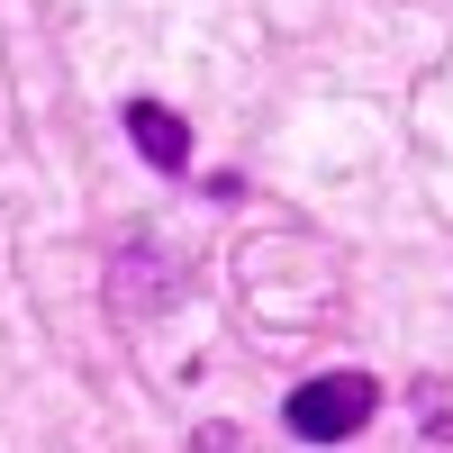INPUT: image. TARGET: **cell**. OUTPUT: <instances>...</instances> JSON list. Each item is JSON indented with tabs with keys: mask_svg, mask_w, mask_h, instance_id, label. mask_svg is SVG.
<instances>
[{
	"mask_svg": "<svg viewBox=\"0 0 453 453\" xmlns=\"http://www.w3.org/2000/svg\"><path fill=\"white\" fill-rule=\"evenodd\" d=\"M181 290H191V281H181V263L164 245H119V254H109V309H119V318H164Z\"/></svg>",
	"mask_w": 453,
	"mask_h": 453,
	"instance_id": "2",
	"label": "cell"
},
{
	"mask_svg": "<svg viewBox=\"0 0 453 453\" xmlns=\"http://www.w3.org/2000/svg\"><path fill=\"white\" fill-rule=\"evenodd\" d=\"M372 408H381V381L372 372H318V381H299L290 408H281V426L299 444H345L372 426Z\"/></svg>",
	"mask_w": 453,
	"mask_h": 453,
	"instance_id": "1",
	"label": "cell"
},
{
	"mask_svg": "<svg viewBox=\"0 0 453 453\" xmlns=\"http://www.w3.org/2000/svg\"><path fill=\"white\" fill-rule=\"evenodd\" d=\"M191 453H245V435H236V426H226V418H209V426L191 435Z\"/></svg>",
	"mask_w": 453,
	"mask_h": 453,
	"instance_id": "4",
	"label": "cell"
},
{
	"mask_svg": "<svg viewBox=\"0 0 453 453\" xmlns=\"http://www.w3.org/2000/svg\"><path fill=\"white\" fill-rule=\"evenodd\" d=\"M127 136H136V155L155 164V173H181L191 164V136H181V119L164 100H127Z\"/></svg>",
	"mask_w": 453,
	"mask_h": 453,
	"instance_id": "3",
	"label": "cell"
}]
</instances>
